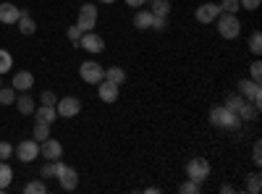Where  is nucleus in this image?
Segmentation results:
<instances>
[{
  "label": "nucleus",
  "mask_w": 262,
  "mask_h": 194,
  "mask_svg": "<svg viewBox=\"0 0 262 194\" xmlns=\"http://www.w3.org/2000/svg\"><path fill=\"white\" fill-rule=\"evenodd\" d=\"M221 191H223V194H233V191H236V189H233V186H231V184H223V186H221Z\"/></svg>",
  "instance_id": "79ce46f5"
},
{
  "label": "nucleus",
  "mask_w": 262,
  "mask_h": 194,
  "mask_svg": "<svg viewBox=\"0 0 262 194\" xmlns=\"http://www.w3.org/2000/svg\"><path fill=\"white\" fill-rule=\"evenodd\" d=\"M16 102V90L13 87H0V105H13Z\"/></svg>",
  "instance_id": "bb28decb"
},
{
  "label": "nucleus",
  "mask_w": 262,
  "mask_h": 194,
  "mask_svg": "<svg viewBox=\"0 0 262 194\" xmlns=\"http://www.w3.org/2000/svg\"><path fill=\"white\" fill-rule=\"evenodd\" d=\"M217 16H221V6H217V3H210V0H207V3H202L200 8L194 11V18L200 21V24H212Z\"/></svg>",
  "instance_id": "9d476101"
},
{
  "label": "nucleus",
  "mask_w": 262,
  "mask_h": 194,
  "mask_svg": "<svg viewBox=\"0 0 262 194\" xmlns=\"http://www.w3.org/2000/svg\"><path fill=\"white\" fill-rule=\"evenodd\" d=\"M21 16V8H16L13 3H0V24H16Z\"/></svg>",
  "instance_id": "2eb2a0df"
},
{
  "label": "nucleus",
  "mask_w": 262,
  "mask_h": 194,
  "mask_svg": "<svg viewBox=\"0 0 262 194\" xmlns=\"http://www.w3.org/2000/svg\"><path fill=\"white\" fill-rule=\"evenodd\" d=\"M0 87H3V74H0Z\"/></svg>",
  "instance_id": "c03bdc74"
},
{
  "label": "nucleus",
  "mask_w": 262,
  "mask_h": 194,
  "mask_svg": "<svg viewBox=\"0 0 262 194\" xmlns=\"http://www.w3.org/2000/svg\"><path fill=\"white\" fill-rule=\"evenodd\" d=\"M215 24H217V34L223 39H236L242 34V21L236 18V13H221L215 18Z\"/></svg>",
  "instance_id": "f03ea898"
},
{
  "label": "nucleus",
  "mask_w": 262,
  "mask_h": 194,
  "mask_svg": "<svg viewBox=\"0 0 262 194\" xmlns=\"http://www.w3.org/2000/svg\"><path fill=\"white\" fill-rule=\"evenodd\" d=\"M210 123L217 126V128H228V132H238L242 128V118H238V113L228 111L226 105H215L212 111H210Z\"/></svg>",
  "instance_id": "f257e3e1"
},
{
  "label": "nucleus",
  "mask_w": 262,
  "mask_h": 194,
  "mask_svg": "<svg viewBox=\"0 0 262 194\" xmlns=\"http://www.w3.org/2000/svg\"><path fill=\"white\" fill-rule=\"evenodd\" d=\"M13 69V55L8 50H0V74H6Z\"/></svg>",
  "instance_id": "c85d7f7f"
},
{
  "label": "nucleus",
  "mask_w": 262,
  "mask_h": 194,
  "mask_svg": "<svg viewBox=\"0 0 262 194\" xmlns=\"http://www.w3.org/2000/svg\"><path fill=\"white\" fill-rule=\"evenodd\" d=\"M34 113H37V121H45V123H53L58 118L55 105H39V107H34Z\"/></svg>",
  "instance_id": "aec40b11"
},
{
  "label": "nucleus",
  "mask_w": 262,
  "mask_h": 194,
  "mask_svg": "<svg viewBox=\"0 0 262 194\" xmlns=\"http://www.w3.org/2000/svg\"><path fill=\"white\" fill-rule=\"evenodd\" d=\"M152 16H163V18H168V13H170V3L168 0H152Z\"/></svg>",
  "instance_id": "b1692460"
},
{
  "label": "nucleus",
  "mask_w": 262,
  "mask_h": 194,
  "mask_svg": "<svg viewBox=\"0 0 262 194\" xmlns=\"http://www.w3.org/2000/svg\"><path fill=\"white\" fill-rule=\"evenodd\" d=\"M259 92H262L259 90V81H252V79H242V81H238V95H242L244 100H249V102H254L257 107L262 102V95Z\"/></svg>",
  "instance_id": "1a4fd4ad"
},
{
  "label": "nucleus",
  "mask_w": 262,
  "mask_h": 194,
  "mask_svg": "<svg viewBox=\"0 0 262 194\" xmlns=\"http://www.w3.org/2000/svg\"><path fill=\"white\" fill-rule=\"evenodd\" d=\"M63 170H66V163H63V160H48L45 165H42L39 174L45 176V179H58Z\"/></svg>",
  "instance_id": "dca6fc26"
},
{
  "label": "nucleus",
  "mask_w": 262,
  "mask_h": 194,
  "mask_svg": "<svg viewBox=\"0 0 262 194\" xmlns=\"http://www.w3.org/2000/svg\"><path fill=\"white\" fill-rule=\"evenodd\" d=\"M238 118L242 121H257V116H259V107L254 105V102H249V100H244L242 102V107H238Z\"/></svg>",
  "instance_id": "6ab92c4d"
},
{
  "label": "nucleus",
  "mask_w": 262,
  "mask_h": 194,
  "mask_svg": "<svg viewBox=\"0 0 262 194\" xmlns=\"http://www.w3.org/2000/svg\"><path fill=\"white\" fill-rule=\"evenodd\" d=\"M58 184H60L66 191H74V189L79 186V174H76L74 168H69V165H66V170H63V174L58 176Z\"/></svg>",
  "instance_id": "4468645a"
},
{
  "label": "nucleus",
  "mask_w": 262,
  "mask_h": 194,
  "mask_svg": "<svg viewBox=\"0 0 262 194\" xmlns=\"http://www.w3.org/2000/svg\"><path fill=\"white\" fill-rule=\"evenodd\" d=\"M16 107H18V113H21V116H32L37 105H34L32 95H27V92H21V95L16 97Z\"/></svg>",
  "instance_id": "a211bd4d"
},
{
  "label": "nucleus",
  "mask_w": 262,
  "mask_h": 194,
  "mask_svg": "<svg viewBox=\"0 0 262 194\" xmlns=\"http://www.w3.org/2000/svg\"><path fill=\"white\" fill-rule=\"evenodd\" d=\"M97 8L92 6V3H84L81 8H79V18H76V27L81 29V32H92L95 27H97Z\"/></svg>",
  "instance_id": "39448f33"
},
{
  "label": "nucleus",
  "mask_w": 262,
  "mask_h": 194,
  "mask_svg": "<svg viewBox=\"0 0 262 194\" xmlns=\"http://www.w3.org/2000/svg\"><path fill=\"white\" fill-rule=\"evenodd\" d=\"M252 160H254V165H262V142H254V149H252Z\"/></svg>",
  "instance_id": "58836bf2"
},
{
  "label": "nucleus",
  "mask_w": 262,
  "mask_h": 194,
  "mask_svg": "<svg viewBox=\"0 0 262 194\" xmlns=\"http://www.w3.org/2000/svg\"><path fill=\"white\" fill-rule=\"evenodd\" d=\"M147 3V0H126V6H131V8H142Z\"/></svg>",
  "instance_id": "a19ab883"
},
{
  "label": "nucleus",
  "mask_w": 262,
  "mask_h": 194,
  "mask_svg": "<svg viewBox=\"0 0 262 194\" xmlns=\"http://www.w3.org/2000/svg\"><path fill=\"white\" fill-rule=\"evenodd\" d=\"M134 27H137V29H149V27H152V11L139 8L137 16H134Z\"/></svg>",
  "instance_id": "4be33fe9"
},
{
  "label": "nucleus",
  "mask_w": 262,
  "mask_h": 194,
  "mask_svg": "<svg viewBox=\"0 0 262 194\" xmlns=\"http://www.w3.org/2000/svg\"><path fill=\"white\" fill-rule=\"evenodd\" d=\"M34 87V74L32 71H16L13 74V90L16 92H29Z\"/></svg>",
  "instance_id": "ddd939ff"
},
{
  "label": "nucleus",
  "mask_w": 262,
  "mask_h": 194,
  "mask_svg": "<svg viewBox=\"0 0 262 194\" xmlns=\"http://www.w3.org/2000/svg\"><path fill=\"white\" fill-rule=\"evenodd\" d=\"M79 76L86 81V84H100L105 79V69L100 66L97 60H84L79 66Z\"/></svg>",
  "instance_id": "20e7f679"
},
{
  "label": "nucleus",
  "mask_w": 262,
  "mask_h": 194,
  "mask_svg": "<svg viewBox=\"0 0 262 194\" xmlns=\"http://www.w3.org/2000/svg\"><path fill=\"white\" fill-rule=\"evenodd\" d=\"M179 191H181V194H200V191H202V184H196V181L186 179V181L179 184Z\"/></svg>",
  "instance_id": "a878e982"
},
{
  "label": "nucleus",
  "mask_w": 262,
  "mask_h": 194,
  "mask_svg": "<svg viewBox=\"0 0 262 194\" xmlns=\"http://www.w3.org/2000/svg\"><path fill=\"white\" fill-rule=\"evenodd\" d=\"M79 48H81L84 53L97 55V53H102V50H105V39H102L100 34H95V32H84V34H81V39H79Z\"/></svg>",
  "instance_id": "6e6552de"
},
{
  "label": "nucleus",
  "mask_w": 262,
  "mask_h": 194,
  "mask_svg": "<svg viewBox=\"0 0 262 194\" xmlns=\"http://www.w3.org/2000/svg\"><path fill=\"white\" fill-rule=\"evenodd\" d=\"M24 191H27V194H45L48 186H45V181H29V184L24 186Z\"/></svg>",
  "instance_id": "c756f323"
},
{
  "label": "nucleus",
  "mask_w": 262,
  "mask_h": 194,
  "mask_svg": "<svg viewBox=\"0 0 262 194\" xmlns=\"http://www.w3.org/2000/svg\"><path fill=\"white\" fill-rule=\"evenodd\" d=\"M259 186H262L259 174H252V176H249V184H247V191H249V194H259Z\"/></svg>",
  "instance_id": "473e14b6"
},
{
  "label": "nucleus",
  "mask_w": 262,
  "mask_h": 194,
  "mask_svg": "<svg viewBox=\"0 0 262 194\" xmlns=\"http://www.w3.org/2000/svg\"><path fill=\"white\" fill-rule=\"evenodd\" d=\"M55 102H58L55 92H50V90H45V92H42V97H39V105H55Z\"/></svg>",
  "instance_id": "4c0bfd02"
},
{
  "label": "nucleus",
  "mask_w": 262,
  "mask_h": 194,
  "mask_svg": "<svg viewBox=\"0 0 262 194\" xmlns=\"http://www.w3.org/2000/svg\"><path fill=\"white\" fill-rule=\"evenodd\" d=\"M168 27V18H163V16H152V27L149 29H155V32H163Z\"/></svg>",
  "instance_id": "e433bc0d"
},
{
  "label": "nucleus",
  "mask_w": 262,
  "mask_h": 194,
  "mask_svg": "<svg viewBox=\"0 0 262 194\" xmlns=\"http://www.w3.org/2000/svg\"><path fill=\"white\" fill-rule=\"evenodd\" d=\"M259 3H262V0H238V6H242L244 11H257Z\"/></svg>",
  "instance_id": "ea45409f"
},
{
  "label": "nucleus",
  "mask_w": 262,
  "mask_h": 194,
  "mask_svg": "<svg viewBox=\"0 0 262 194\" xmlns=\"http://www.w3.org/2000/svg\"><path fill=\"white\" fill-rule=\"evenodd\" d=\"M13 155V144L11 142H0V160H8Z\"/></svg>",
  "instance_id": "c9c22d12"
},
{
  "label": "nucleus",
  "mask_w": 262,
  "mask_h": 194,
  "mask_svg": "<svg viewBox=\"0 0 262 194\" xmlns=\"http://www.w3.org/2000/svg\"><path fill=\"white\" fill-rule=\"evenodd\" d=\"M105 79H107V81H113V84H118V87H121V84L126 81V71H123L121 66H111V69H105Z\"/></svg>",
  "instance_id": "5701e85b"
},
{
  "label": "nucleus",
  "mask_w": 262,
  "mask_h": 194,
  "mask_svg": "<svg viewBox=\"0 0 262 194\" xmlns=\"http://www.w3.org/2000/svg\"><path fill=\"white\" fill-rule=\"evenodd\" d=\"M55 111H58L60 118H74V116L81 113V100L79 97H60L55 102Z\"/></svg>",
  "instance_id": "0eeeda50"
},
{
  "label": "nucleus",
  "mask_w": 262,
  "mask_h": 194,
  "mask_svg": "<svg viewBox=\"0 0 262 194\" xmlns=\"http://www.w3.org/2000/svg\"><path fill=\"white\" fill-rule=\"evenodd\" d=\"M217 6H221V13H236L238 8H242V6H238V0H221Z\"/></svg>",
  "instance_id": "2f4dec72"
},
{
  "label": "nucleus",
  "mask_w": 262,
  "mask_h": 194,
  "mask_svg": "<svg viewBox=\"0 0 262 194\" xmlns=\"http://www.w3.org/2000/svg\"><path fill=\"white\" fill-rule=\"evenodd\" d=\"M50 137V123H45V121H37L34 123V137L32 139H37V142H45Z\"/></svg>",
  "instance_id": "393cba45"
},
{
  "label": "nucleus",
  "mask_w": 262,
  "mask_h": 194,
  "mask_svg": "<svg viewBox=\"0 0 262 194\" xmlns=\"http://www.w3.org/2000/svg\"><path fill=\"white\" fill-rule=\"evenodd\" d=\"M242 102H244V97H242V95H238V92H236V95H231V97H226V102H223V105L228 107V111H233V113H236V111H238V107H242Z\"/></svg>",
  "instance_id": "7c9ffc66"
},
{
  "label": "nucleus",
  "mask_w": 262,
  "mask_h": 194,
  "mask_svg": "<svg viewBox=\"0 0 262 194\" xmlns=\"http://www.w3.org/2000/svg\"><path fill=\"white\" fill-rule=\"evenodd\" d=\"M97 87H100V100L102 102H116L118 100V95H121V87H118V84H113V81H107V79H102L100 84H97Z\"/></svg>",
  "instance_id": "f8f14e48"
},
{
  "label": "nucleus",
  "mask_w": 262,
  "mask_h": 194,
  "mask_svg": "<svg viewBox=\"0 0 262 194\" xmlns=\"http://www.w3.org/2000/svg\"><path fill=\"white\" fill-rule=\"evenodd\" d=\"M39 155L45 158V160H60L63 158V144L58 139H45V142H39Z\"/></svg>",
  "instance_id": "9b49d317"
},
{
  "label": "nucleus",
  "mask_w": 262,
  "mask_h": 194,
  "mask_svg": "<svg viewBox=\"0 0 262 194\" xmlns=\"http://www.w3.org/2000/svg\"><path fill=\"white\" fill-rule=\"evenodd\" d=\"M16 24H18V32H21V34H27V37L37 32L34 18H32V13H27V11H21V16H18V21H16Z\"/></svg>",
  "instance_id": "f3484780"
},
{
  "label": "nucleus",
  "mask_w": 262,
  "mask_h": 194,
  "mask_svg": "<svg viewBox=\"0 0 262 194\" xmlns=\"http://www.w3.org/2000/svg\"><path fill=\"white\" fill-rule=\"evenodd\" d=\"M249 79H252V81H259V79H262V63H259V60H254L252 66H249Z\"/></svg>",
  "instance_id": "72a5a7b5"
},
{
  "label": "nucleus",
  "mask_w": 262,
  "mask_h": 194,
  "mask_svg": "<svg viewBox=\"0 0 262 194\" xmlns=\"http://www.w3.org/2000/svg\"><path fill=\"white\" fill-rule=\"evenodd\" d=\"M186 179H191L196 184H205L210 179V163L205 158H191L186 163Z\"/></svg>",
  "instance_id": "7ed1b4c3"
},
{
  "label": "nucleus",
  "mask_w": 262,
  "mask_h": 194,
  "mask_svg": "<svg viewBox=\"0 0 262 194\" xmlns=\"http://www.w3.org/2000/svg\"><path fill=\"white\" fill-rule=\"evenodd\" d=\"M11 181H13V170H11V165H8L6 160H0V191H6V189L11 186Z\"/></svg>",
  "instance_id": "412c9836"
},
{
  "label": "nucleus",
  "mask_w": 262,
  "mask_h": 194,
  "mask_svg": "<svg viewBox=\"0 0 262 194\" xmlns=\"http://www.w3.org/2000/svg\"><path fill=\"white\" fill-rule=\"evenodd\" d=\"M81 34H84V32H81L76 24H74V27H69V39L74 42V48H76V50H79V39H81Z\"/></svg>",
  "instance_id": "f704fd0d"
},
{
  "label": "nucleus",
  "mask_w": 262,
  "mask_h": 194,
  "mask_svg": "<svg viewBox=\"0 0 262 194\" xmlns=\"http://www.w3.org/2000/svg\"><path fill=\"white\" fill-rule=\"evenodd\" d=\"M16 158L21 163H32L39 158V142L37 139H24V142H18L16 144Z\"/></svg>",
  "instance_id": "423d86ee"
},
{
  "label": "nucleus",
  "mask_w": 262,
  "mask_h": 194,
  "mask_svg": "<svg viewBox=\"0 0 262 194\" xmlns=\"http://www.w3.org/2000/svg\"><path fill=\"white\" fill-rule=\"evenodd\" d=\"M249 53L252 55H259L262 53V34L259 32H252V37H249Z\"/></svg>",
  "instance_id": "cd10ccee"
},
{
  "label": "nucleus",
  "mask_w": 262,
  "mask_h": 194,
  "mask_svg": "<svg viewBox=\"0 0 262 194\" xmlns=\"http://www.w3.org/2000/svg\"><path fill=\"white\" fill-rule=\"evenodd\" d=\"M100 3H116V0H100Z\"/></svg>",
  "instance_id": "37998d69"
}]
</instances>
